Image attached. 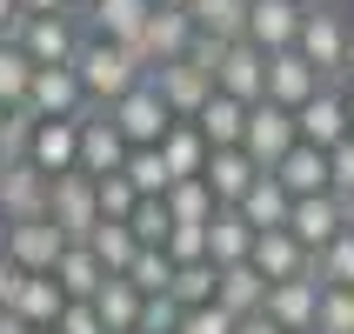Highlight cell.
I'll return each mask as SVG.
<instances>
[{"instance_id": "1", "label": "cell", "mask_w": 354, "mask_h": 334, "mask_svg": "<svg viewBox=\"0 0 354 334\" xmlns=\"http://www.w3.org/2000/svg\"><path fill=\"white\" fill-rule=\"evenodd\" d=\"M74 74H80V94H87V107H114V100H127L147 80V67H140L127 47H114V40H80L74 54Z\"/></svg>"}, {"instance_id": "2", "label": "cell", "mask_w": 354, "mask_h": 334, "mask_svg": "<svg viewBox=\"0 0 354 334\" xmlns=\"http://www.w3.org/2000/svg\"><path fill=\"white\" fill-rule=\"evenodd\" d=\"M348 20L335 0H321V7H308V20H301V40H295V54L315 67V74L341 80V60H348Z\"/></svg>"}, {"instance_id": "3", "label": "cell", "mask_w": 354, "mask_h": 334, "mask_svg": "<svg viewBox=\"0 0 354 334\" xmlns=\"http://www.w3.org/2000/svg\"><path fill=\"white\" fill-rule=\"evenodd\" d=\"M295 147H301V127H295V114H288V107H274V100L248 107V140H241V154L254 160L261 174H274Z\"/></svg>"}, {"instance_id": "4", "label": "cell", "mask_w": 354, "mask_h": 334, "mask_svg": "<svg viewBox=\"0 0 354 334\" xmlns=\"http://www.w3.org/2000/svg\"><path fill=\"white\" fill-rule=\"evenodd\" d=\"M194 20H187V7H154V20H147V34L127 47V54L147 67V74H160V67H174V60L194 54Z\"/></svg>"}, {"instance_id": "5", "label": "cell", "mask_w": 354, "mask_h": 334, "mask_svg": "<svg viewBox=\"0 0 354 334\" xmlns=\"http://www.w3.org/2000/svg\"><path fill=\"white\" fill-rule=\"evenodd\" d=\"M80 40H87V27H80L74 14H47V20H20L14 47L34 60V67H74Z\"/></svg>"}, {"instance_id": "6", "label": "cell", "mask_w": 354, "mask_h": 334, "mask_svg": "<svg viewBox=\"0 0 354 334\" xmlns=\"http://www.w3.org/2000/svg\"><path fill=\"white\" fill-rule=\"evenodd\" d=\"M107 114H114V127H120V140H127V147H160V140H167V127H174V114H167V100H160L154 80H140L134 94L114 100Z\"/></svg>"}, {"instance_id": "7", "label": "cell", "mask_w": 354, "mask_h": 334, "mask_svg": "<svg viewBox=\"0 0 354 334\" xmlns=\"http://www.w3.org/2000/svg\"><path fill=\"white\" fill-rule=\"evenodd\" d=\"M47 221H54L67 241H87V234L100 228L94 180H87V174H60V180H47Z\"/></svg>"}, {"instance_id": "8", "label": "cell", "mask_w": 354, "mask_h": 334, "mask_svg": "<svg viewBox=\"0 0 354 334\" xmlns=\"http://www.w3.org/2000/svg\"><path fill=\"white\" fill-rule=\"evenodd\" d=\"M301 20H308V0H248V40H254L268 60L295 54Z\"/></svg>"}, {"instance_id": "9", "label": "cell", "mask_w": 354, "mask_h": 334, "mask_svg": "<svg viewBox=\"0 0 354 334\" xmlns=\"http://www.w3.org/2000/svg\"><path fill=\"white\" fill-rule=\"evenodd\" d=\"M295 127H301V147H321V154H335L341 140L354 134V120H348V87H341V80H335V87H321V94L295 114Z\"/></svg>"}, {"instance_id": "10", "label": "cell", "mask_w": 354, "mask_h": 334, "mask_svg": "<svg viewBox=\"0 0 354 334\" xmlns=\"http://www.w3.org/2000/svg\"><path fill=\"white\" fill-rule=\"evenodd\" d=\"M214 94L241 100V107H261V100H268V54H261L254 40H234V47L221 54V67H214Z\"/></svg>"}, {"instance_id": "11", "label": "cell", "mask_w": 354, "mask_h": 334, "mask_svg": "<svg viewBox=\"0 0 354 334\" xmlns=\"http://www.w3.org/2000/svg\"><path fill=\"white\" fill-rule=\"evenodd\" d=\"M120 167H127V140H120L114 114H107V107H87V114H80V174L107 180V174H120Z\"/></svg>"}, {"instance_id": "12", "label": "cell", "mask_w": 354, "mask_h": 334, "mask_svg": "<svg viewBox=\"0 0 354 334\" xmlns=\"http://www.w3.org/2000/svg\"><path fill=\"white\" fill-rule=\"evenodd\" d=\"M27 114H34V120H80V114H87L80 74H74V67H34V87H27Z\"/></svg>"}, {"instance_id": "13", "label": "cell", "mask_w": 354, "mask_h": 334, "mask_svg": "<svg viewBox=\"0 0 354 334\" xmlns=\"http://www.w3.org/2000/svg\"><path fill=\"white\" fill-rule=\"evenodd\" d=\"M60 254H67V234H60L54 221H20V228H7V261H14L20 275H54Z\"/></svg>"}, {"instance_id": "14", "label": "cell", "mask_w": 354, "mask_h": 334, "mask_svg": "<svg viewBox=\"0 0 354 334\" xmlns=\"http://www.w3.org/2000/svg\"><path fill=\"white\" fill-rule=\"evenodd\" d=\"M160 0H94L87 14H80V27L94 40H114V47H134L140 34H147V20H154Z\"/></svg>"}, {"instance_id": "15", "label": "cell", "mask_w": 354, "mask_h": 334, "mask_svg": "<svg viewBox=\"0 0 354 334\" xmlns=\"http://www.w3.org/2000/svg\"><path fill=\"white\" fill-rule=\"evenodd\" d=\"M261 315L274 321L281 334H315V315H321V281H315V268L301 281H281V288H268V308Z\"/></svg>"}, {"instance_id": "16", "label": "cell", "mask_w": 354, "mask_h": 334, "mask_svg": "<svg viewBox=\"0 0 354 334\" xmlns=\"http://www.w3.org/2000/svg\"><path fill=\"white\" fill-rule=\"evenodd\" d=\"M288 234L308 248V254H321V248H335L341 234H348V214H341V194H308L295 201V214H288Z\"/></svg>"}, {"instance_id": "17", "label": "cell", "mask_w": 354, "mask_h": 334, "mask_svg": "<svg viewBox=\"0 0 354 334\" xmlns=\"http://www.w3.org/2000/svg\"><path fill=\"white\" fill-rule=\"evenodd\" d=\"M0 214H7V228H20V221H47V174H40L34 160L0 167Z\"/></svg>"}, {"instance_id": "18", "label": "cell", "mask_w": 354, "mask_h": 334, "mask_svg": "<svg viewBox=\"0 0 354 334\" xmlns=\"http://www.w3.org/2000/svg\"><path fill=\"white\" fill-rule=\"evenodd\" d=\"M160 87V100H167V114L174 120H194L207 100H214V74L207 67H194V60H174V67H160V74H147Z\"/></svg>"}, {"instance_id": "19", "label": "cell", "mask_w": 354, "mask_h": 334, "mask_svg": "<svg viewBox=\"0 0 354 334\" xmlns=\"http://www.w3.org/2000/svg\"><path fill=\"white\" fill-rule=\"evenodd\" d=\"M321 87H335V80L315 74L301 54H274V60H268V100H274V107H288V114H301Z\"/></svg>"}, {"instance_id": "20", "label": "cell", "mask_w": 354, "mask_h": 334, "mask_svg": "<svg viewBox=\"0 0 354 334\" xmlns=\"http://www.w3.org/2000/svg\"><path fill=\"white\" fill-rule=\"evenodd\" d=\"M27 160H34L47 180L80 174V120H40V127H34V147H27Z\"/></svg>"}, {"instance_id": "21", "label": "cell", "mask_w": 354, "mask_h": 334, "mask_svg": "<svg viewBox=\"0 0 354 334\" xmlns=\"http://www.w3.org/2000/svg\"><path fill=\"white\" fill-rule=\"evenodd\" d=\"M315 268V254L301 248L288 228H274V234H254V275L268 281V288H281V281H301Z\"/></svg>"}, {"instance_id": "22", "label": "cell", "mask_w": 354, "mask_h": 334, "mask_svg": "<svg viewBox=\"0 0 354 334\" xmlns=\"http://www.w3.org/2000/svg\"><path fill=\"white\" fill-rule=\"evenodd\" d=\"M214 308L234 321H261V308H268V281L254 275V261H241V268H221L214 281Z\"/></svg>"}, {"instance_id": "23", "label": "cell", "mask_w": 354, "mask_h": 334, "mask_svg": "<svg viewBox=\"0 0 354 334\" xmlns=\"http://www.w3.org/2000/svg\"><path fill=\"white\" fill-rule=\"evenodd\" d=\"M207 194H214V207H241V201H248V187H254L261 180V167L248 154H241V147H221L214 160H207Z\"/></svg>"}, {"instance_id": "24", "label": "cell", "mask_w": 354, "mask_h": 334, "mask_svg": "<svg viewBox=\"0 0 354 334\" xmlns=\"http://www.w3.org/2000/svg\"><path fill=\"white\" fill-rule=\"evenodd\" d=\"M234 214L248 221L254 234H274V228H288V214H295V194H288V187H281L274 174H261L254 187H248V201H241Z\"/></svg>"}, {"instance_id": "25", "label": "cell", "mask_w": 354, "mask_h": 334, "mask_svg": "<svg viewBox=\"0 0 354 334\" xmlns=\"http://www.w3.org/2000/svg\"><path fill=\"white\" fill-rule=\"evenodd\" d=\"M160 160H167V174H174V180H201V174H207V160H214V147L201 140L194 120H174L167 140H160Z\"/></svg>"}, {"instance_id": "26", "label": "cell", "mask_w": 354, "mask_h": 334, "mask_svg": "<svg viewBox=\"0 0 354 334\" xmlns=\"http://www.w3.org/2000/svg\"><path fill=\"white\" fill-rule=\"evenodd\" d=\"M54 281H60V295H67V301H94L114 275H107V268L94 261V248H87V241H67V254H60Z\"/></svg>"}, {"instance_id": "27", "label": "cell", "mask_w": 354, "mask_h": 334, "mask_svg": "<svg viewBox=\"0 0 354 334\" xmlns=\"http://www.w3.org/2000/svg\"><path fill=\"white\" fill-rule=\"evenodd\" d=\"M187 20H194V34L214 40V47L248 40V0H194V7H187Z\"/></svg>"}, {"instance_id": "28", "label": "cell", "mask_w": 354, "mask_h": 334, "mask_svg": "<svg viewBox=\"0 0 354 334\" xmlns=\"http://www.w3.org/2000/svg\"><path fill=\"white\" fill-rule=\"evenodd\" d=\"M274 180H281L295 201H308V194H335V180H328V154H321V147H295V154L274 167Z\"/></svg>"}, {"instance_id": "29", "label": "cell", "mask_w": 354, "mask_h": 334, "mask_svg": "<svg viewBox=\"0 0 354 334\" xmlns=\"http://www.w3.org/2000/svg\"><path fill=\"white\" fill-rule=\"evenodd\" d=\"M207 261H214V268H241V261H254V228H248L234 207H221L214 228H207Z\"/></svg>"}, {"instance_id": "30", "label": "cell", "mask_w": 354, "mask_h": 334, "mask_svg": "<svg viewBox=\"0 0 354 334\" xmlns=\"http://www.w3.org/2000/svg\"><path fill=\"white\" fill-rule=\"evenodd\" d=\"M14 315L27 321V328H60V315H67V295H60V281H54V275H27V281H20Z\"/></svg>"}, {"instance_id": "31", "label": "cell", "mask_w": 354, "mask_h": 334, "mask_svg": "<svg viewBox=\"0 0 354 334\" xmlns=\"http://www.w3.org/2000/svg\"><path fill=\"white\" fill-rule=\"evenodd\" d=\"M194 127H201V140H207L214 154H221V147H241V140H248V107L227 100V94H214V100L194 114Z\"/></svg>"}, {"instance_id": "32", "label": "cell", "mask_w": 354, "mask_h": 334, "mask_svg": "<svg viewBox=\"0 0 354 334\" xmlns=\"http://www.w3.org/2000/svg\"><path fill=\"white\" fill-rule=\"evenodd\" d=\"M140 308H147V301L134 295V281H127V275H114L94 295V315H100V328H107V334H140Z\"/></svg>"}, {"instance_id": "33", "label": "cell", "mask_w": 354, "mask_h": 334, "mask_svg": "<svg viewBox=\"0 0 354 334\" xmlns=\"http://www.w3.org/2000/svg\"><path fill=\"white\" fill-rule=\"evenodd\" d=\"M167 214H174V228H214V194H207V180H174L167 187Z\"/></svg>"}, {"instance_id": "34", "label": "cell", "mask_w": 354, "mask_h": 334, "mask_svg": "<svg viewBox=\"0 0 354 334\" xmlns=\"http://www.w3.org/2000/svg\"><path fill=\"white\" fill-rule=\"evenodd\" d=\"M87 248H94V261L107 268V275H127V268H134V254H140L134 228H120V221H100L94 234H87Z\"/></svg>"}, {"instance_id": "35", "label": "cell", "mask_w": 354, "mask_h": 334, "mask_svg": "<svg viewBox=\"0 0 354 334\" xmlns=\"http://www.w3.org/2000/svg\"><path fill=\"white\" fill-rule=\"evenodd\" d=\"M120 174L134 180L140 201H167V187H174V174H167L160 147H127V167H120Z\"/></svg>"}, {"instance_id": "36", "label": "cell", "mask_w": 354, "mask_h": 334, "mask_svg": "<svg viewBox=\"0 0 354 334\" xmlns=\"http://www.w3.org/2000/svg\"><path fill=\"white\" fill-rule=\"evenodd\" d=\"M27 87H34V60L20 54L14 40H0V114L27 107Z\"/></svg>"}, {"instance_id": "37", "label": "cell", "mask_w": 354, "mask_h": 334, "mask_svg": "<svg viewBox=\"0 0 354 334\" xmlns=\"http://www.w3.org/2000/svg\"><path fill=\"white\" fill-rule=\"evenodd\" d=\"M174 261H167V248H140L134 254V268H127V281H134V295L140 301H154V295H167V288H174Z\"/></svg>"}, {"instance_id": "38", "label": "cell", "mask_w": 354, "mask_h": 334, "mask_svg": "<svg viewBox=\"0 0 354 334\" xmlns=\"http://www.w3.org/2000/svg\"><path fill=\"white\" fill-rule=\"evenodd\" d=\"M214 281H221V268H180L167 295L180 301V315H194V308H214Z\"/></svg>"}, {"instance_id": "39", "label": "cell", "mask_w": 354, "mask_h": 334, "mask_svg": "<svg viewBox=\"0 0 354 334\" xmlns=\"http://www.w3.org/2000/svg\"><path fill=\"white\" fill-rule=\"evenodd\" d=\"M94 201H100V221H134V207H140V194H134V180L127 174H107V180H94Z\"/></svg>"}, {"instance_id": "40", "label": "cell", "mask_w": 354, "mask_h": 334, "mask_svg": "<svg viewBox=\"0 0 354 334\" xmlns=\"http://www.w3.org/2000/svg\"><path fill=\"white\" fill-rule=\"evenodd\" d=\"M315 281L321 288H354V234H341L335 248L315 254Z\"/></svg>"}, {"instance_id": "41", "label": "cell", "mask_w": 354, "mask_h": 334, "mask_svg": "<svg viewBox=\"0 0 354 334\" xmlns=\"http://www.w3.org/2000/svg\"><path fill=\"white\" fill-rule=\"evenodd\" d=\"M34 127H40V120L27 114V107H14V114H0V167H14V160H27V147H34Z\"/></svg>"}, {"instance_id": "42", "label": "cell", "mask_w": 354, "mask_h": 334, "mask_svg": "<svg viewBox=\"0 0 354 334\" xmlns=\"http://www.w3.org/2000/svg\"><path fill=\"white\" fill-rule=\"evenodd\" d=\"M127 228H134L140 248H167V234H174V214H167V201H140Z\"/></svg>"}, {"instance_id": "43", "label": "cell", "mask_w": 354, "mask_h": 334, "mask_svg": "<svg viewBox=\"0 0 354 334\" xmlns=\"http://www.w3.org/2000/svg\"><path fill=\"white\" fill-rule=\"evenodd\" d=\"M315 334H354V288H321Z\"/></svg>"}, {"instance_id": "44", "label": "cell", "mask_w": 354, "mask_h": 334, "mask_svg": "<svg viewBox=\"0 0 354 334\" xmlns=\"http://www.w3.org/2000/svg\"><path fill=\"white\" fill-rule=\"evenodd\" d=\"M167 261L174 268H214L207 261V228H174L167 234Z\"/></svg>"}, {"instance_id": "45", "label": "cell", "mask_w": 354, "mask_h": 334, "mask_svg": "<svg viewBox=\"0 0 354 334\" xmlns=\"http://www.w3.org/2000/svg\"><path fill=\"white\" fill-rule=\"evenodd\" d=\"M140 334H180V301L174 295H154L140 308Z\"/></svg>"}, {"instance_id": "46", "label": "cell", "mask_w": 354, "mask_h": 334, "mask_svg": "<svg viewBox=\"0 0 354 334\" xmlns=\"http://www.w3.org/2000/svg\"><path fill=\"white\" fill-rule=\"evenodd\" d=\"M180 334H241V321L221 308H194V315H180Z\"/></svg>"}, {"instance_id": "47", "label": "cell", "mask_w": 354, "mask_h": 334, "mask_svg": "<svg viewBox=\"0 0 354 334\" xmlns=\"http://www.w3.org/2000/svg\"><path fill=\"white\" fill-rule=\"evenodd\" d=\"M328 180H335V194H341V201L354 194V134L341 140L335 154H328Z\"/></svg>"}, {"instance_id": "48", "label": "cell", "mask_w": 354, "mask_h": 334, "mask_svg": "<svg viewBox=\"0 0 354 334\" xmlns=\"http://www.w3.org/2000/svg\"><path fill=\"white\" fill-rule=\"evenodd\" d=\"M60 334H107L94 315V301H67V315H60Z\"/></svg>"}, {"instance_id": "49", "label": "cell", "mask_w": 354, "mask_h": 334, "mask_svg": "<svg viewBox=\"0 0 354 334\" xmlns=\"http://www.w3.org/2000/svg\"><path fill=\"white\" fill-rule=\"evenodd\" d=\"M20 281H27V275H20L14 261L0 254V315H14V301H20Z\"/></svg>"}, {"instance_id": "50", "label": "cell", "mask_w": 354, "mask_h": 334, "mask_svg": "<svg viewBox=\"0 0 354 334\" xmlns=\"http://www.w3.org/2000/svg\"><path fill=\"white\" fill-rule=\"evenodd\" d=\"M47 14H67V0H20V20H47Z\"/></svg>"}, {"instance_id": "51", "label": "cell", "mask_w": 354, "mask_h": 334, "mask_svg": "<svg viewBox=\"0 0 354 334\" xmlns=\"http://www.w3.org/2000/svg\"><path fill=\"white\" fill-rule=\"evenodd\" d=\"M20 34V0H0V40Z\"/></svg>"}, {"instance_id": "52", "label": "cell", "mask_w": 354, "mask_h": 334, "mask_svg": "<svg viewBox=\"0 0 354 334\" xmlns=\"http://www.w3.org/2000/svg\"><path fill=\"white\" fill-rule=\"evenodd\" d=\"M241 334H281V328H274L268 315H261V321H241Z\"/></svg>"}, {"instance_id": "53", "label": "cell", "mask_w": 354, "mask_h": 334, "mask_svg": "<svg viewBox=\"0 0 354 334\" xmlns=\"http://www.w3.org/2000/svg\"><path fill=\"white\" fill-rule=\"evenodd\" d=\"M0 334H34V328H27L20 315H0Z\"/></svg>"}, {"instance_id": "54", "label": "cell", "mask_w": 354, "mask_h": 334, "mask_svg": "<svg viewBox=\"0 0 354 334\" xmlns=\"http://www.w3.org/2000/svg\"><path fill=\"white\" fill-rule=\"evenodd\" d=\"M341 80H354V20H348V60H341Z\"/></svg>"}, {"instance_id": "55", "label": "cell", "mask_w": 354, "mask_h": 334, "mask_svg": "<svg viewBox=\"0 0 354 334\" xmlns=\"http://www.w3.org/2000/svg\"><path fill=\"white\" fill-rule=\"evenodd\" d=\"M87 7H94V0H67V14H74V20H80V14H87Z\"/></svg>"}, {"instance_id": "56", "label": "cell", "mask_w": 354, "mask_h": 334, "mask_svg": "<svg viewBox=\"0 0 354 334\" xmlns=\"http://www.w3.org/2000/svg\"><path fill=\"white\" fill-rule=\"evenodd\" d=\"M341 214H348V234H354V194H348V201H341Z\"/></svg>"}, {"instance_id": "57", "label": "cell", "mask_w": 354, "mask_h": 334, "mask_svg": "<svg viewBox=\"0 0 354 334\" xmlns=\"http://www.w3.org/2000/svg\"><path fill=\"white\" fill-rule=\"evenodd\" d=\"M341 87H348V120H354V80H341Z\"/></svg>"}, {"instance_id": "58", "label": "cell", "mask_w": 354, "mask_h": 334, "mask_svg": "<svg viewBox=\"0 0 354 334\" xmlns=\"http://www.w3.org/2000/svg\"><path fill=\"white\" fill-rule=\"evenodd\" d=\"M0 254H7V214H0Z\"/></svg>"}, {"instance_id": "59", "label": "cell", "mask_w": 354, "mask_h": 334, "mask_svg": "<svg viewBox=\"0 0 354 334\" xmlns=\"http://www.w3.org/2000/svg\"><path fill=\"white\" fill-rule=\"evenodd\" d=\"M160 7H194V0H160Z\"/></svg>"}, {"instance_id": "60", "label": "cell", "mask_w": 354, "mask_h": 334, "mask_svg": "<svg viewBox=\"0 0 354 334\" xmlns=\"http://www.w3.org/2000/svg\"><path fill=\"white\" fill-rule=\"evenodd\" d=\"M34 334H60V328H34Z\"/></svg>"}, {"instance_id": "61", "label": "cell", "mask_w": 354, "mask_h": 334, "mask_svg": "<svg viewBox=\"0 0 354 334\" xmlns=\"http://www.w3.org/2000/svg\"><path fill=\"white\" fill-rule=\"evenodd\" d=\"M308 7H321V0H308Z\"/></svg>"}]
</instances>
